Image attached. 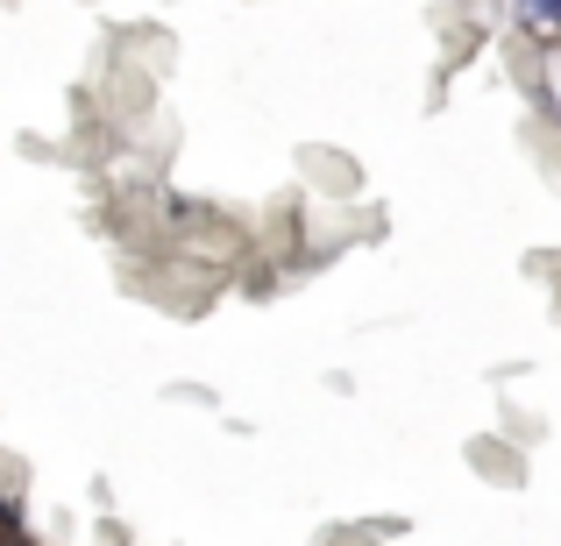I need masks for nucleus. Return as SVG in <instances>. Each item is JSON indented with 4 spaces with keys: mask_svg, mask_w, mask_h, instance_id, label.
<instances>
[{
    "mask_svg": "<svg viewBox=\"0 0 561 546\" xmlns=\"http://www.w3.org/2000/svg\"><path fill=\"white\" fill-rule=\"evenodd\" d=\"M0 546H28V539H14V533H0Z\"/></svg>",
    "mask_w": 561,
    "mask_h": 546,
    "instance_id": "obj_1",
    "label": "nucleus"
}]
</instances>
